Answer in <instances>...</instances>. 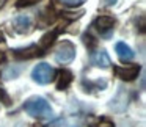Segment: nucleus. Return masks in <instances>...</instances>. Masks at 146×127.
Here are the masks:
<instances>
[{
	"label": "nucleus",
	"mask_w": 146,
	"mask_h": 127,
	"mask_svg": "<svg viewBox=\"0 0 146 127\" xmlns=\"http://www.w3.org/2000/svg\"><path fill=\"white\" fill-rule=\"evenodd\" d=\"M24 110L30 114V116L35 118H41V119H49L54 114L50 104L46 101L41 96H35V97H30L29 101L24 104Z\"/></svg>",
	"instance_id": "obj_1"
},
{
	"label": "nucleus",
	"mask_w": 146,
	"mask_h": 127,
	"mask_svg": "<svg viewBox=\"0 0 146 127\" xmlns=\"http://www.w3.org/2000/svg\"><path fill=\"white\" fill-rule=\"evenodd\" d=\"M55 75H57L55 69L47 63L36 64L32 71V79L35 80L36 83H39V85H47V83H50L52 80L55 79Z\"/></svg>",
	"instance_id": "obj_2"
},
{
	"label": "nucleus",
	"mask_w": 146,
	"mask_h": 127,
	"mask_svg": "<svg viewBox=\"0 0 146 127\" xmlns=\"http://www.w3.org/2000/svg\"><path fill=\"white\" fill-rule=\"evenodd\" d=\"M74 58H76V46L71 41H63L57 47L55 61H58V63H61V64H66V63H71Z\"/></svg>",
	"instance_id": "obj_3"
},
{
	"label": "nucleus",
	"mask_w": 146,
	"mask_h": 127,
	"mask_svg": "<svg viewBox=\"0 0 146 127\" xmlns=\"http://www.w3.org/2000/svg\"><path fill=\"white\" fill-rule=\"evenodd\" d=\"M93 27H96V28L101 32V35H104V36L108 38L110 33L113 32V28H115V21L111 19V17H108V16H99L98 19L94 21Z\"/></svg>",
	"instance_id": "obj_4"
},
{
	"label": "nucleus",
	"mask_w": 146,
	"mask_h": 127,
	"mask_svg": "<svg viewBox=\"0 0 146 127\" xmlns=\"http://www.w3.org/2000/svg\"><path fill=\"white\" fill-rule=\"evenodd\" d=\"M115 74H116L121 80L130 82V80L138 77L140 66H118V67H115Z\"/></svg>",
	"instance_id": "obj_5"
},
{
	"label": "nucleus",
	"mask_w": 146,
	"mask_h": 127,
	"mask_svg": "<svg viewBox=\"0 0 146 127\" xmlns=\"http://www.w3.org/2000/svg\"><path fill=\"white\" fill-rule=\"evenodd\" d=\"M115 52H116L118 58H119L123 63L133 60V57H135V52H133L126 42H116V44H115Z\"/></svg>",
	"instance_id": "obj_6"
},
{
	"label": "nucleus",
	"mask_w": 146,
	"mask_h": 127,
	"mask_svg": "<svg viewBox=\"0 0 146 127\" xmlns=\"http://www.w3.org/2000/svg\"><path fill=\"white\" fill-rule=\"evenodd\" d=\"M91 63L99 67H108L110 66V57L107 55V52L104 49H101V50H96L91 55Z\"/></svg>",
	"instance_id": "obj_7"
},
{
	"label": "nucleus",
	"mask_w": 146,
	"mask_h": 127,
	"mask_svg": "<svg viewBox=\"0 0 146 127\" xmlns=\"http://www.w3.org/2000/svg\"><path fill=\"white\" fill-rule=\"evenodd\" d=\"M30 24H32V21H30V17L27 16V14H21V16L14 17V21H13L14 28H16L19 33H25V32H29Z\"/></svg>",
	"instance_id": "obj_8"
},
{
	"label": "nucleus",
	"mask_w": 146,
	"mask_h": 127,
	"mask_svg": "<svg viewBox=\"0 0 146 127\" xmlns=\"http://www.w3.org/2000/svg\"><path fill=\"white\" fill-rule=\"evenodd\" d=\"M71 82H72V72L68 69H63L60 71V74H58V79H57V88L58 89H66L68 86L71 85Z\"/></svg>",
	"instance_id": "obj_9"
},
{
	"label": "nucleus",
	"mask_w": 146,
	"mask_h": 127,
	"mask_svg": "<svg viewBox=\"0 0 146 127\" xmlns=\"http://www.w3.org/2000/svg\"><path fill=\"white\" fill-rule=\"evenodd\" d=\"M38 54H41L38 46H30V47H27V49H16V50H14V55H16L17 58H33Z\"/></svg>",
	"instance_id": "obj_10"
},
{
	"label": "nucleus",
	"mask_w": 146,
	"mask_h": 127,
	"mask_svg": "<svg viewBox=\"0 0 146 127\" xmlns=\"http://www.w3.org/2000/svg\"><path fill=\"white\" fill-rule=\"evenodd\" d=\"M55 38H57V32L47 33V35L42 36V39H41V42H39V46H41L42 49H47V47H49V44H52Z\"/></svg>",
	"instance_id": "obj_11"
},
{
	"label": "nucleus",
	"mask_w": 146,
	"mask_h": 127,
	"mask_svg": "<svg viewBox=\"0 0 146 127\" xmlns=\"http://www.w3.org/2000/svg\"><path fill=\"white\" fill-rule=\"evenodd\" d=\"M60 3L66 5V7H71V8H76V7H80L86 2V0H58Z\"/></svg>",
	"instance_id": "obj_12"
},
{
	"label": "nucleus",
	"mask_w": 146,
	"mask_h": 127,
	"mask_svg": "<svg viewBox=\"0 0 146 127\" xmlns=\"http://www.w3.org/2000/svg\"><path fill=\"white\" fill-rule=\"evenodd\" d=\"M36 2H38V0H21L19 3V7H24V5H33V3H36Z\"/></svg>",
	"instance_id": "obj_13"
},
{
	"label": "nucleus",
	"mask_w": 146,
	"mask_h": 127,
	"mask_svg": "<svg viewBox=\"0 0 146 127\" xmlns=\"http://www.w3.org/2000/svg\"><path fill=\"white\" fill-rule=\"evenodd\" d=\"M0 2H3V0H0Z\"/></svg>",
	"instance_id": "obj_14"
}]
</instances>
